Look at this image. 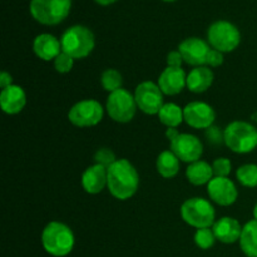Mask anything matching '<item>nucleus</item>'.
<instances>
[{"label":"nucleus","mask_w":257,"mask_h":257,"mask_svg":"<svg viewBox=\"0 0 257 257\" xmlns=\"http://www.w3.org/2000/svg\"><path fill=\"white\" fill-rule=\"evenodd\" d=\"M108 172V191L114 198L127 201L132 198L140 187V175L135 166L125 158L117 160Z\"/></svg>","instance_id":"nucleus-1"},{"label":"nucleus","mask_w":257,"mask_h":257,"mask_svg":"<svg viewBox=\"0 0 257 257\" xmlns=\"http://www.w3.org/2000/svg\"><path fill=\"white\" fill-rule=\"evenodd\" d=\"M75 237L69 226L59 221H52L42 232V245L49 255L64 257L72 252Z\"/></svg>","instance_id":"nucleus-2"},{"label":"nucleus","mask_w":257,"mask_h":257,"mask_svg":"<svg viewBox=\"0 0 257 257\" xmlns=\"http://www.w3.org/2000/svg\"><path fill=\"white\" fill-rule=\"evenodd\" d=\"M62 52L69 54L73 59H84L95 47V38L92 30L84 25L69 27L60 38Z\"/></svg>","instance_id":"nucleus-3"},{"label":"nucleus","mask_w":257,"mask_h":257,"mask_svg":"<svg viewBox=\"0 0 257 257\" xmlns=\"http://www.w3.org/2000/svg\"><path fill=\"white\" fill-rule=\"evenodd\" d=\"M225 145L238 155L252 152L257 147V130L255 125L243 120H233L223 130Z\"/></svg>","instance_id":"nucleus-4"},{"label":"nucleus","mask_w":257,"mask_h":257,"mask_svg":"<svg viewBox=\"0 0 257 257\" xmlns=\"http://www.w3.org/2000/svg\"><path fill=\"white\" fill-rule=\"evenodd\" d=\"M72 9V0H32L29 12L38 23L54 27L67 19Z\"/></svg>","instance_id":"nucleus-5"},{"label":"nucleus","mask_w":257,"mask_h":257,"mask_svg":"<svg viewBox=\"0 0 257 257\" xmlns=\"http://www.w3.org/2000/svg\"><path fill=\"white\" fill-rule=\"evenodd\" d=\"M181 217L187 225L195 228L212 227L216 222V211L212 203L202 197L186 200L181 206Z\"/></svg>","instance_id":"nucleus-6"},{"label":"nucleus","mask_w":257,"mask_h":257,"mask_svg":"<svg viewBox=\"0 0 257 257\" xmlns=\"http://www.w3.org/2000/svg\"><path fill=\"white\" fill-rule=\"evenodd\" d=\"M207 42L212 49L221 53H231L240 45L241 33L231 22L217 20L208 28Z\"/></svg>","instance_id":"nucleus-7"},{"label":"nucleus","mask_w":257,"mask_h":257,"mask_svg":"<svg viewBox=\"0 0 257 257\" xmlns=\"http://www.w3.org/2000/svg\"><path fill=\"white\" fill-rule=\"evenodd\" d=\"M137 103H136L135 94H131L127 89L115 90L109 93L107 98L105 110L110 119L117 123H128L135 118L137 113Z\"/></svg>","instance_id":"nucleus-8"},{"label":"nucleus","mask_w":257,"mask_h":257,"mask_svg":"<svg viewBox=\"0 0 257 257\" xmlns=\"http://www.w3.org/2000/svg\"><path fill=\"white\" fill-rule=\"evenodd\" d=\"M104 108L98 100L84 99L75 103L68 112V119L73 125L79 128L94 127L102 122Z\"/></svg>","instance_id":"nucleus-9"},{"label":"nucleus","mask_w":257,"mask_h":257,"mask_svg":"<svg viewBox=\"0 0 257 257\" xmlns=\"http://www.w3.org/2000/svg\"><path fill=\"white\" fill-rule=\"evenodd\" d=\"M135 99L138 109L150 115L158 114L161 108L163 107V93L158 84L146 80L140 83L135 90Z\"/></svg>","instance_id":"nucleus-10"},{"label":"nucleus","mask_w":257,"mask_h":257,"mask_svg":"<svg viewBox=\"0 0 257 257\" xmlns=\"http://www.w3.org/2000/svg\"><path fill=\"white\" fill-rule=\"evenodd\" d=\"M170 150L185 163L200 161L203 153V145L200 138L190 133H178L170 141Z\"/></svg>","instance_id":"nucleus-11"},{"label":"nucleus","mask_w":257,"mask_h":257,"mask_svg":"<svg viewBox=\"0 0 257 257\" xmlns=\"http://www.w3.org/2000/svg\"><path fill=\"white\" fill-rule=\"evenodd\" d=\"M211 49L212 48L208 42H205L197 37L187 38L178 45V52L182 55L183 62L195 68L207 64V58Z\"/></svg>","instance_id":"nucleus-12"},{"label":"nucleus","mask_w":257,"mask_h":257,"mask_svg":"<svg viewBox=\"0 0 257 257\" xmlns=\"http://www.w3.org/2000/svg\"><path fill=\"white\" fill-rule=\"evenodd\" d=\"M185 122L195 130H207L216 119L215 109L205 102H191L183 108Z\"/></svg>","instance_id":"nucleus-13"},{"label":"nucleus","mask_w":257,"mask_h":257,"mask_svg":"<svg viewBox=\"0 0 257 257\" xmlns=\"http://www.w3.org/2000/svg\"><path fill=\"white\" fill-rule=\"evenodd\" d=\"M207 193L212 202L223 207L233 205L238 197L237 187L228 177H213L207 185Z\"/></svg>","instance_id":"nucleus-14"},{"label":"nucleus","mask_w":257,"mask_h":257,"mask_svg":"<svg viewBox=\"0 0 257 257\" xmlns=\"http://www.w3.org/2000/svg\"><path fill=\"white\" fill-rule=\"evenodd\" d=\"M158 87L166 95H177L187 87V75L182 68L166 67L158 77Z\"/></svg>","instance_id":"nucleus-15"},{"label":"nucleus","mask_w":257,"mask_h":257,"mask_svg":"<svg viewBox=\"0 0 257 257\" xmlns=\"http://www.w3.org/2000/svg\"><path fill=\"white\" fill-rule=\"evenodd\" d=\"M27 104V94L24 89L17 84L9 85L0 93V105L3 112L9 115L18 114Z\"/></svg>","instance_id":"nucleus-16"},{"label":"nucleus","mask_w":257,"mask_h":257,"mask_svg":"<svg viewBox=\"0 0 257 257\" xmlns=\"http://www.w3.org/2000/svg\"><path fill=\"white\" fill-rule=\"evenodd\" d=\"M83 190L89 195H98L108 185L107 168L99 165L89 166L82 175Z\"/></svg>","instance_id":"nucleus-17"},{"label":"nucleus","mask_w":257,"mask_h":257,"mask_svg":"<svg viewBox=\"0 0 257 257\" xmlns=\"http://www.w3.org/2000/svg\"><path fill=\"white\" fill-rule=\"evenodd\" d=\"M33 50L39 59L50 62L62 53V43L54 35L49 33H43L35 37L33 42Z\"/></svg>","instance_id":"nucleus-18"},{"label":"nucleus","mask_w":257,"mask_h":257,"mask_svg":"<svg viewBox=\"0 0 257 257\" xmlns=\"http://www.w3.org/2000/svg\"><path fill=\"white\" fill-rule=\"evenodd\" d=\"M213 233L216 240L222 243H235L240 241L241 233H242V226L240 225L236 218L232 217H221L216 221L212 226Z\"/></svg>","instance_id":"nucleus-19"},{"label":"nucleus","mask_w":257,"mask_h":257,"mask_svg":"<svg viewBox=\"0 0 257 257\" xmlns=\"http://www.w3.org/2000/svg\"><path fill=\"white\" fill-rule=\"evenodd\" d=\"M215 75L207 65L196 67L187 74V88L192 93H205L212 85Z\"/></svg>","instance_id":"nucleus-20"},{"label":"nucleus","mask_w":257,"mask_h":257,"mask_svg":"<svg viewBox=\"0 0 257 257\" xmlns=\"http://www.w3.org/2000/svg\"><path fill=\"white\" fill-rule=\"evenodd\" d=\"M186 177H187L188 182L193 186L208 185L210 181L215 177L212 165L201 160L190 163L186 170Z\"/></svg>","instance_id":"nucleus-21"},{"label":"nucleus","mask_w":257,"mask_h":257,"mask_svg":"<svg viewBox=\"0 0 257 257\" xmlns=\"http://www.w3.org/2000/svg\"><path fill=\"white\" fill-rule=\"evenodd\" d=\"M240 247L247 257H257V220H251L242 226Z\"/></svg>","instance_id":"nucleus-22"},{"label":"nucleus","mask_w":257,"mask_h":257,"mask_svg":"<svg viewBox=\"0 0 257 257\" xmlns=\"http://www.w3.org/2000/svg\"><path fill=\"white\" fill-rule=\"evenodd\" d=\"M156 168L163 178H173L180 172V160L171 150L163 151L157 157Z\"/></svg>","instance_id":"nucleus-23"},{"label":"nucleus","mask_w":257,"mask_h":257,"mask_svg":"<svg viewBox=\"0 0 257 257\" xmlns=\"http://www.w3.org/2000/svg\"><path fill=\"white\" fill-rule=\"evenodd\" d=\"M158 119L167 128H177L185 120L183 108L175 103H166L158 112Z\"/></svg>","instance_id":"nucleus-24"},{"label":"nucleus","mask_w":257,"mask_h":257,"mask_svg":"<svg viewBox=\"0 0 257 257\" xmlns=\"http://www.w3.org/2000/svg\"><path fill=\"white\" fill-rule=\"evenodd\" d=\"M122 74L117 69H113V68L105 69L102 73V75H100V84H102L103 89L109 93L120 89L122 88Z\"/></svg>","instance_id":"nucleus-25"},{"label":"nucleus","mask_w":257,"mask_h":257,"mask_svg":"<svg viewBox=\"0 0 257 257\" xmlns=\"http://www.w3.org/2000/svg\"><path fill=\"white\" fill-rule=\"evenodd\" d=\"M236 177L238 182L245 187H257V165H253V163L242 165L236 171Z\"/></svg>","instance_id":"nucleus-26"},{"label":"nucleus","mask_w":257,"mask_h":257,"mask_svg":"<svg viewBox=\"0 0 257 257\" xmlns=\"http://www.w3.org/2000/svg\"><path fill=\"white\" fill-rule=\"evenodd\" d=\"M195 243L201 250H208L216 242V236L213 233L212 227L198 228L195 233Z\"/></svg>","instance_id":"nucleus-27"},{"label":"nucleus","mask_w":257,"mask_h":257,"mask_svg":"<svg viewBox=\"0 0 257 257\" xmlns=\"http://www.w3.org/2000/svg\"><path fill=\"white\" fill-rule=\"evenodd\" d=\"M93 160H94L95 165H99L108 168L117 161V158H115L114 152H113L112 150H109V148H99V150L94 153Z\"/></svg>","instance_id":"nucleus-28"},{"label":"nucleus","mask_w":257,"mask_h":257,"mask_svg":"<svg viewBox=\"0 0 257 257\" xmlns=\"http://www.w3.org/2000/svg\"><path fill=\"white\" fill-rule=\"evenodd\" d=\"M53 62H54V69L60 74L69 73L73 69V65H74V59L64 52L60 53Z\"/></svg>","instance_id":"nucleus-29"},{"label":"nucleus","mask_w":257,"mask_h":257,"mask_svg":"<svg viewBox=\"0 0 257 257\" xmlns=\"http://www.w3.org/2000/svg\"><path fill=\"white\" fill-rule=\"evenodd\" d=\"M212 170L215 177H228L232 170V163L226 157L216 158L212 163Z\"/></svg>","instance_id":"nucleus-30"},{"label":"nucleus","mask_w":257,"mask_h":257,"mask_svg":"<svg viewBox=\"0 0 257 257\" xmlns=\"http://www.w3.org/2000/svg\"><path fill=\"white\" fill-rule=\"evenodd\" d=\"M205 137L208 141V143L213 146H220L221 143H225V138H223V131L216 125H211L210 128L205 130Z\"/></svg>","instance_id":"nucleus-31"},{"label":"nucleus","mask_w":257,"mask_h":257,"mask_svg":"<svg viewBox=\"0 0 257 257\" xmlns=\"http://www.w3.org/2000/svg\"><path fill=\"white\" fill-rule=\"evenodd\" d=\"M223 64V53L218 52L216 49H211L210 54H208L207 58V67H212V68H217L220 65Z\"/></svg>","instance_id":"nucleus-32"},{"label":"nucleus","mask_w":257,"mask_h":257,"mask_svg":"<svg viewBox=\"0 0 257 257\" xmlns=\"http://www.w3.org/2000/svg\"><path fill=\"white\" fill-rule=\"evenodd\" d=\"M167 67H173V68H182L183 58L181 55V53L178 50H173V52H170L167 55Z\"/></svg>","instance_id":"nucleus-33"},{"label":"nucleus","mask_w":257,"mask_h":257,"mask_svg":"<svg viewBox=\"0 0 257 257\" xmlns=\"http://www.w3.org/2000/svg\"><path fill=\"white\" fill-rule=\"evenodd\" d=\"M12 84H13V77L10 75V73L3 72L2 74H0V88H2V89H5V88H8Z\"/></svg>","instance_id":"nucleus-34"},{"label":"nucleus","mask_w":257,"mask_h":257,"mask_svg":"<svg viewBox=\"0 0 257 257\" xmlns=\"http://www.w3.org/2000/svg\"><path fill=\"white\" fill-rule=\"evenodd\" d=\"M97 4L102 5V7H108V5H112L114 4L115 2H118V0H94Z\"/></svg>","instance_id":"nucleus-35"},{"label":"nucleus","mask_w":257,"mask_h":257,"mask_svg":"<svg viewBox=\"0 0 257 257\" xmlns=\"http://www.w3.org/2000/svg\"><path fill=\"white\" fill-rule=\"evenodd\" d=\"M253 217H255V220H257V203L255 205V207H253Z\"/></svg>","instance_id":"nucleus-36"},{"label":"nucleus","mask_w":257,"mask_h":257,"mask_svg":"<svg viewBox=\"0 0 257 257\" xmlns=\"http://www.w3.org/2000/svg\"><path fill=\"white\" fill-rule=\"evenodd\" d=\"M162 2H167V3H172V2H176V0H162Z\"/></svg>","instance_id":"nucleus-37"}]
</instances>
